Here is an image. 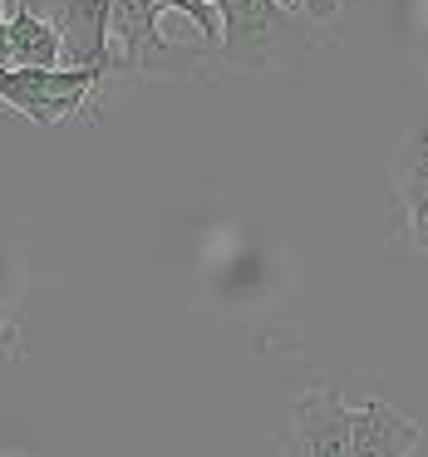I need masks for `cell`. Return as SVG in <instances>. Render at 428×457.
<instances>
[{"mask_svg": "<svg viewBox=\"0 0 428 457\" xmlns=\"http://www.w3.org/2000/svg\"><path fill=\"white\" fill-rule=\"evenodd\" d=\"M15 354H21V325L0 310V364H5V359H15Z\"/></svg>", "mask_w": 428, "mask_h": 457, "instance_id": "obj_11", "label": "cell"}, {"mask_svg": "<svg viewBox=\"0 0 428 457\" xmlns=\"http://www.w3.org/2000/svg\"><path fill=\"white\" fill-rule=\"evenodd\" d=\"M99 84H104L99 70H70V64L15 70V64H0V104L11 113H25L40 129H55V123L74 119L99 94Z\"/></svg>", "mask_w": 428, "mask_h": 457, "instance_id": "obj_1", "label": "cell"}, {"mask_svg": "<svg viewBox=\"0 0 428 457\" xmlns=\"http://www.w3.org/2000/svg\"><path fill=\"white\" fill-rule=\"evenodd\" d=\"M418 437H424L418 418L399 413L384 398L355 408L349 418V457H414Z\"/></svg>", "mask_w": 428, "mask_h": 457, "instance_id": "obj_6", "label": "cell"}, {"mask_svg": "<svg viewBox=\"0 0 428 457\" xmlns=\"http://www.w3.org/2000/svg\"><path fill=\"white\" fill-rule=\"evenodd\" d=\"M109 45L113 50V70L138 74L148 70V60H168L172 40L163 35V11L153 0H109Z\"/></svg>", "mask_w": 428, "mask_h": 457, "instance_id": "obj_5", "label": "cell"}, {"mask_svg": "<svg viewBox=\"0 0 428 457\" xmlns=\"http://www.w3.org/2000/svg\"><path fill=\"white\" fill-rule=\"evenodd\" d=\"M222 21V60L237 70H261L281 50L300 45V21L281 5V0H217L212 5Z\"/></svg>", "mask_w": 428, "mask_h": 457, "instance_id": "obj_2", "label": "cell"}, {"mask_svg": "<svg viewBox=\"0 0 428 457\" xmlns=\"http://www.w3.org/2000/svg\"><path fill=\"white\" fill-rule=\"evenodd\" d=\"M5 5L11 0H0V64H11V50H5Z\"/></svg>", "mask_w": 428, "mask_h": 457, "instance_id": "obj_13", "label": "cell"}, {"mask_svg": "<svg viewBox=\"0 0 428 457\" xmlns=\"http://www.w3.org/2000/svg\"><path fill=\"white\" fill-rule=\"evenodd\" d=\"M394 187H399V207L408 217V237L428 256V187H418V182H394Z\"/></svg>", "mask_w": 428, "mask_h": 457, "instance_id": "obj_8", "label": "cell"}, {"mask_svg": "<svg viewBox=\"0 0 428 457\" xmlns=\"http://www.w3.org/2000/svg\"><path fill=\"white\" fill-rule=\"evenodd\" d=\"M207 5H217V0H207Z\"/></svg>", "mask_w": 428, "mask_h": 457, "instance_id": "obj_15", "label": "cell"}, {"mask_svg": "<svg viewBox=\"0 0 428 457\" xmlns=\"http://www.w3.org/2000/svg\"><path fill=\"white\" fill-rule=\"evenodd\" d=\"M349 418L355 408L340 398V388L306 394L290 408L286 457H349Z\"/></svg>", "mask_w": 428, "mask_h": 457, "instance_id": "obj_4", "label": "cell"}, {"mask_svg": "<svg viewBox=\"0 0 428 457\" xmlns=\"http://www.w3.org/2000/svg\"><path fill=\"white\" fill-rule=\"evenodd\" d=\"M45 15H50L55 35H60V64H70V70L113 74L109 0H55Z\"/></svg>", "mask_w": 428, "mask_h": 457, "instance_id": "obj_3", "label": "cell"}, {"mask_svg": "<svg viewBox=\"0 0 428 457\" xmlns=\"http://www.w3.org/2000/svg\"><path fill=\"white\" fill-rule=\"evenodd\" d=\"M5 50H11L15 70H55L60 64V35H55L50 15L40 11H5Z\"/></svg>", "mask_w": 428, "mask_h": 457, "instance_id": "obj_7", "label": "cell"}, {"mask_svg": "<svg viewBox=\"0 0 428 457\" xmlns=\"http://www.w3.org/2000/svg\"><path fill=\"white\" fill-rule=\"evenodd\" d=\"M11 5H21V11H50V5H55V0H11Z\"/></svg>", "mask_w": 428, "mask_h": 457, "instance_id": "obj_14", "label": "cell"}, {"mask_svg": "<svg viewBox=\"0 0 428 457\" xmlns=\"http://www.w3.org/2000/svg\"><path fill=\"white\" fill-rule=\"evenodd\" d=\"M153 5H158V11H182L202 30V40H207V45L222 35V21H217V11H212L207 0H153Z\"/></svg>", "mask_w": 428, "mask_h": 457, "instance_id": "obj_10", "label": "cell"}, {"mask_svg": "<svg viewBox=\"0 0 428 457\" xmlns=\"http://www.w3.org/2000/svg\"><path fill=\"white\" fill-rule=\"evenodd\" d=\"M394 182H418V187H428V123L408 138V148L399 153Z\"/></svg>", "mask_w": 428, "mask_h": 457, "instance_id": "obj_9", "label": "cell"}, {"mask_svg": "<svg viewBox=\"0 0 428 457\" xmlns=\"http://www.w3.org/2000/svg\"><path fill=\"white\" fill-rule=\"evenodd\" d=\"M300 11H306L310 21H330V15L340 11V0H300Z\"/></svg>", "mask_w": 428, "mask_h": 457, "instance_id": "obj_12", "label": "cell"}]
</instances>
